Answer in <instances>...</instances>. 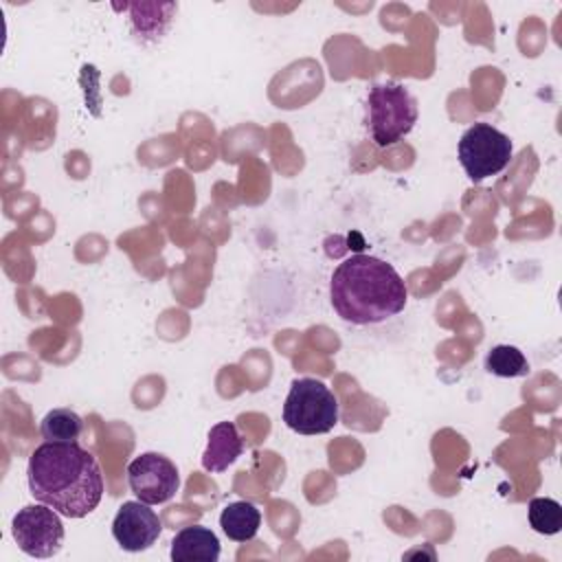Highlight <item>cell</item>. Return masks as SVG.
Returning <instances> with one entry per match:
<instances>
[{"mask_svg":"<svg viewBox=\"0 0 562 562\" xmlns=\"http://www.w3.org/2000/svg\"><path fill=\"white\" fill-rule=\"evenodd\" d=\"M40 432L46 441H77L83 432V419L72 408H53L44 415Z\"/></svg>","mask_w":562,"mask_h":562,"instance_id":"13","label":"cell"},{"mask_svg":"<svg viewBox=\"0 0 562 562\" xmlns=\"http://www.w3.org/2000/svg\"><path fill=\"white\" fill-rule=\"evenodd\" d=\"M222 531L235 542H248L261 527V512L248 501H233L220 514Z\"/></svg>","mask_w":562,"mask_h":562,"instance_id":"12","label":"cell"},{"mask_svg":"<svg viewBox=\"0 0 562 562\" xmlns=\"http://www.w3.org/2000/svg\"><path fill=\"white\" fill-rule=\"evenodd\" d=\"M29 490L66 518H83L103 496L99 461L77 441H46L29 457Z\"/></svg>","mask_w":562,"mask_h":562,"instance_id":"1","label":"cell"},{"mask_svg":"<svg viewBox=\"0 0 562 562\" xmlns=\"http://www.w3.org/2000/svg\"><path fill=\"white\" fill-rule=\"evenodd\" d=\"M527 516L531 529L542 536H553L562 529V505L553 498H531Z\"/></svg>","mask_w":562,"mask_h":562,"instance_id":"15","label":"cell"},{"mask_svg":"<svg viewBox=\"0 0 562 562\" xmlns=\"http://www.w3.org/2000/svg\"><path fill=\"white\" fill-rule=\"evenodd\" d=\"M162 531L158 514L143 501H127L112 520V536L121 549L138 553L149 549Z\"/></svg>","mask_w":562,"mask_h":562,"instance_id":"8","label":"cell"},{"mask_svg":"<svg viewBox=\"0 0 562 562\" xmlns=\"http://www.w3.org/2000/svg\"><path fill=\"white\" fill-rule=\"evenodd\" d=\"M514 145L509 136L490 123H474L459 140L457 156L472 182H481L501 173L512 158Z\"/></svg>","mask_w":562,"mask_h":562,"instance_id":"5","label":"cell"},{"mask_svg":"<svg viewBox=\"0 0 562 562\" xmlns=\"http://www.w3.org/2000/svg\"><path fill=\"white\" fill-rule=\"evenodd\" d=\"M169 555L173 562H215L220 558V540L209 527H184L173 536Z\"/></svg>","mask_w":562,"mask_h":562,"instance_id":"10","label":"cell"},{"mask_svg":"<svg viewBox=\"0 0 562 562\" xmlns=\"http://www.w3.org/2000/svg\"><path fill=\"white\" fill-rule=\"evenodd\" d=\"M283 422L299 435L329 432L338 422V400L325 382L299 378L283 402Z\"/></svg>","mask_w":562,"mask_h":562,"instance_id":"4","label":"cell"},{"mask_svg":"<svg viewBox=\"0 0 562 562\" xmlns=\"http://www.w3.org/2000/svg\"><path fill=\"white\" fill-rule=\"evenodd\" d=\"M127 483L138 501L147 505H160L176 496L180 476L176 463L165 454L143 452L130 461Z\"/></svg>","mask_w":562,"mask_h":562,"instance_id":"7","label":"cell"},{"mask_svg":"<svg viewBox=\"0 0 562 562\" xmlns=\"http://www.w3.org/2000/svg\"><path fill=\"white\" fill-rule=\"evenodd\" d=\"M244 452V441L233 422H220L209 430V441L202 454V468L209 472H224Z\"/></svg>","mask_w":562,"mask_h":562,"instance_id":"9","label":"cell"},{"mask_svg":"<svg viewBox=\"0 0 562 562\" xmlns=\"http://www.w3.org/2000/svg\"><path fill=\"white\" fill-rule=\"evenodd\" d=\"M417 101L397 81L375 83L367 94V132L378 147L400 143L417 123Z\"/></svg>","mask_w":562,"mask_h":562,"instance_id":"3","label":"cell"},{"mask_svg":"<svg viewBox=\"0 0 562 562\" xmlns=\"http://www.w3.org/2000/svg\"><path fill=\"white\" fill-rule=\"evenodd\" d=\"M61 514L37 503L18 509L11 520V533L18 549L31 558H53L64 544Z\"/></svg>","mask_w":562,"mask_h":562,"instance_id":"6","label":"cell"},{"mask_svg":"<svg viewBox=\"0 0 562 562\" xmlns=\"http://www.w3.org/2000/svg\"><path fill=\"white\" fill-rule=\"evenodd\" d=\"M485 369L498 378H522L529 373V362L518 347L496 345L485 356Z\"/></svg>","mask_w":562,"mask_h":562,"instance_id":"14","label":"cell"},{"mask_svg":"<svg viewBox=\"0 0 562 562\" xmlns=\"http://www.w3.org/2000/svg\"><path fill=\"white\" fill-rule=\"evenodd\" d=\"M336 314L351 325H375L397 316L408 290L397 270L371 255H351L340 261L329 281Z\"/></svg>","mask_w":562,"mask_h":562,"instance_id":"2","label":"cell"},{"mask_svg":"<svg viewBox=\"0 0 562 562\" xmlns=\"http://www.w3.org/2000/svg\"><path fill=\"white\" fill-rule=\"evenodd\" d=\"M127 9H130L134 33L143 40L156 42L169 29L178 4L176 2H132Z\"/></svg>","mask_w":562,"mask_h":562,"instance_id":"11","label":"cell"}]
</instances>
